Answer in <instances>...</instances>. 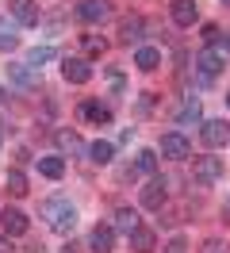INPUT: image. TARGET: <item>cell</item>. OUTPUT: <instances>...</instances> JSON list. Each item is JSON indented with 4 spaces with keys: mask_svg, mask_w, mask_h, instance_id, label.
<instances>
[{
    "mask_svg": "<svg viewBox=\"0 0 230 253\" xmlns=\"http://www.w3.org/2000/svg\"><path fill=\"white\" fill-rule=\"evenodd\" d=\"M135 173L157 176V150H138V158H135Z\"/></svg>",
    "mask_w": 230,
    "mask_h": 253,
    "instance_id": "obj_22",
    "label": "cell"
},
{
    "mask_svg": "<svg viewBox=\"0 0 230 253\" xmlns=\"http://www.w3.org/2000/svg\"><path fill=\"white\" fill-rule=\"evenodd\" d=\"M215 46H219V50H223V54H227V58H230V31H223V39H219Z\"/></svg>",
    "mask_w": 230,
    "mask_h": 253,
    "instance_id": "obj_31",
    "label": "cell"
},
{
    "mask_svg": "<svg viewBox=\"0 0 230 253\" xmlns=\"http://www.w3.org/2000/svg\"><path fill=\"white\" fill-rule=\"evenodd\" d=\"M135 65L142 69V73H153V69L161 65V50L157 46H138L135 50Z\"/></svg>",
    "mask_w": 230,
    "mask_h": 253,
    "instance_id": "obj_17",
    "label": "cell"
},
{
    "mask_svg": "<svg viewBox=\"0 0 230 253\" xmlns=\"http://www.w3.org/2000/svg\"><path fill=\"white\" fill-rule=\"evenodd\" d=\"M199 138H203V146H207V150H219V146H227L230 130H227V123H223V119H203V123H199Z\"/></svg>",
    "mask_w": 230,
    "mask_h": 253,
    "instance_id": "obj_5",
    "label": "cell"
},
{
    "mask_svg": "<svg viewBox=\"0 0 230 253\" xmlns=\"http://www.w3.org/2000/svg\"><path fill=\"white\" fill-rule=\"evenodd\" d=\"M8 12H12V19L23 23V27L39 23V4H35V0H8Z\"/></svg>",
    "mask_w": 230,
    "mask_h": 253,
    "instance_id": "obj_11",
    "label": "cell"
},
{
    "mask_svg": "<svg viewBox=\"0 0 230 253\" xmlns=\"http://www.w3.org/2000/svg\"><path fill=\"white\" fill-rule=\"evenodd\" d=\"M138 226H142V222H138V211H131V207H119V211H115V230H119V234H135Z\"/></svg>",
    "mask_w": 230,
    "mask_h": 253,
    "instance_id": "obj_19",
    "label": "cell"
},
{
    "mask_svg": "<svg viewBox=\"0 0 230 253\" xmlns=\"http://www.w3.org/2000/svg\"><path fill=\"white\" fill-rule=\"evenodd\" d=\"M196 69H199V77H203V81H215L223 69H227V54H223L219 46H203L196 54Z\"/></svg>",
    "mask_w": 230,
    "mask_h": 253,
    "instance_id": "obj_2",
    "label": "cell"
},
{
    "mask_svg": "<svg viewBox=\"0 0 230 253\" xmlns=\"http://www.w3.org/2000/svg\"><path fill=\"white\" fill-rule=\"evenodd\" d=\"M142 31H146V19H142V16H127L119 23V42H123V46H131V42L142 39Z\"/></svg>",
    "mask_w": 230,
    "mask_h": 253,
    "instance_id": "obj_15",
    "label": "cell"
},
{
    "mask_svg": "<svg viewBox=\"0 0 230 253\" xmlns=\"http://www.w3.org/2000/svg\"><path fill=\"white\" fill-rule=\"evenodd\" d=\"M4 188L12 192V196H27V176L19 173V169H12V173L4 176Z\"/></svg>",
    "mask_w": 230,
    "mask_h": 253,
    "instance_id": "obj_26",
    "label": "cell"
},
{
    "mask_svg": "<svg viewBox=\"0 0 230 253\" xmlns=\"http://www.w3.org/2000/svg\"><path fill=\"white\" fill-rule=\"evenodd\" d=\"M219 4H227V8H230V0H219Z\"/></svg>",
    "mask_w": 230,
    "mask_h": 253,
    "instance_id": "obj_34",
    "label": "cell"
},
{
    "mask_svg": "<svg viewBox=\"0 0 230 253\" xmlns=\"http://www.w3.org/2000/svg\"><path fill=\"white\" fill-rule=\"evenodd\" d=\"M203 253H230V246H227V242H219V238H211V242L203 246Z\"/></svg>",
    "mask_w": 230,
    "mask_h": 253,
    "instance_id": "obj_29",
    "label": "cell"
},
{
    "mask_svg": "<svg viewBox=\"0 0 230 253\" xmlns=\"http://www.w3.org/2000/svg\"><path fill=\"white\" fill-rule=\"evenodd\" d=\"M165 253H188V242H184V238H173L165 246Z\"/></svg>",
    "mask_w": 230,
    "mask_h": 253,
    "instance_id": "obj_30",
    "label": "cell"
},
{
    "mask_svg": "<svg viewBox=\"0 0 230 253\" xmlns=\"http://www.w3.org/2000/svg\"><path fill=\"white\" fill-rule=\"evenodd\" d=\"M153 246H157V238H153L150 226H138L135 234H131V250L135 253H153Z\"/></svg>",
    "mask_w": 230,
    "mask_h": 253,
    "instance_id": "obj_20",
    "label": "cell"
},
{
    "mask_svg": "<svg viewBox=\"0 0 230 253\" xmlns=\"http://www.w3.org/2000/svg\"><path fill=\"white\" fill-rule=\"evenodd\" d=\"M177 123L181 126H196V123H203V108H199V100H184L181 104V111H177Z\"/></svg>",
    "mask_w": 230,
    "mask_h": 253,
    "instance_id": "obj_16",
    "label": "cell"
},
{
    "mask_svg": "<svg viewBox=\"0 0 230 253\" xmlns=\"http://www.w3.org/2000/svg\"><path fill=\"white\" fill-rule=\"evenodd\" d=\"M8 81L15 88H39V69L27 62H15V65H8Z\"/></svg>",
    "mask_w": 230,
    "mask_h": 253,
    "instance_id": "obj_9",
    "label": "cell"
},
{
    "mask_svg": "<svg viewBox=\"0 0 230 253\" xmlns=\"http://www.w3.org/2000/svg\"><path fill=\"white\" fill-rule=\"evenodd\" d=\"M169 12H173V23H177V27H192V23L199 19L196 0H173V4H169Z\"/></svg>",
    "mask_w": 230,
    "mask_h": 253,
    "instance_id": "obj_10",
    "label": "cell"
},
{
    "mask_svg": "<svg viewBox=\"0 0 230 253\" xmlns=\"http://www.w3.org/2000/svg\"><path fill=\"white\" fill-rule=\"evenodd\" d=\"M111 154H115V146H111V142H92L89 146V161H92V165H107Z\"/></svg>",
    "mask_w": 230,
    "mask_h": 253,
    "instance_id": "obj_25",
    "label": "cell"
},
{
    "mask_svg": "<svg viewBox=\"0 0 230 253\" xmlns=\"http://www.w3.org/2000/svg\"><path fill=\"white\" fill-rule=\"evenodd\" d=\"M77 115H81V119H89V123H96V126H107V123H111V108H107V104H96V100H85V104L77 108Z\"/></svg>",
    "mask_w": 230,
    "mask_h": 253,
    "instance_id": "obj_13",
    "label": "cell"
},
{
    "mask_svg": "<svg viewBox=\"0 0 230 253\" xmlns=\"http://www.w3.org/2000/svg\"><path fill=\"white\" fill-rule=\"evenodd\" d=\"M192 176H196L199 184H215V180H223V158H196L192 161Z\"/></svg>",
    "mask_w": 230,
    "mask_h": 253,
    "instance_id": "obj_4",
    "label": "cell"
},
{
    "mask_svg": "<svg viewBox=\"0 0 230 253\" xmlns=\"http://www.w3.org/2000/svg\"><path fill=\"white\" fill-rule=\"evenodd\" d=\"M0 222H4V234H8V238H19V234H27V215H23L19 207H8V211L0 215Z\"/></svg>",
    "mask_w": 230,
    "mask_h": 253,
    "instance_id": "obj_14",
    "label": "cell"
},
{
    "mask_svg": "<svg viewBox=\"0 0 230 253\" xmlns=\"http://www.w3.org/2000/svg\"><path fill=\"white\" fill-rule=\"evenodd\" d=\"M61 77L69 84H89L92 81V65L85 58H61Z\"/></svg>",
    "mask_w": 230,
    "mask_h": 253,
    "instance_id": "obj_7",
    "label": "cell"
},
{
    "mask_svg": "<svg viewBox=\"0 0 230 253\" xmlns=\"http://www.w3.org/2000/svg\"><path fill=\"white\" fill-rule=\"evenodd\" d=\"M39 173L50 176V180H61V173H65V158H39Z\"/></svg>",
    "mask_w": 230,
    "mask_h": 253,
    "instance_id": "obj_23",
    "label": "cell"
},
{
    "mask_svg": "<svg viewBox=\"0 0 230 253\" xmlns=\"http://www.w3.org/2000/svg\"><path fill=\"white\" fill-rule=\"evenodd\" d=\"M50 58H54V50H50V46H35V50L27 54V65H35V69H39V65L50 62Z\"/></svg>",
    "mask_w": 230,
    "mask_h": 253,
    "instance_id": "obj_27",
    "label": "cell"
},
{
    "mask_svg": "<svg viewBox=\"0 0 230 253\" xmlns=\"http://www.w3.org/2000/svg\"><path fill=\"white\" fill-rule=\"evenodd\" d=\"M219 39H223V31H219L215 23H207V27H203V42H207V46H215Z\"/></svg>",
    "mask_w": 230,
    "mask_h": 253,
    "instance_id": "obj_28",
    "label": "cell"
},
{
    "mask_svg": "<svg viewBox=\"0 0 230 253\" xmlns=\"http://www.w3.org/2000/svg\"><path fill=\"white\" fill-rule=\"evenodd\" d=\"M227 219H230V200H227Z\"/></svg>",
    "mask_w": 230,
    "mask_h": 253,
    "instance_id": "obj_33",
    "label": "cell"
},
{
    "mask_svg": "<svg viewBox=\"0 0 230 253\" xmlns=\"http://www.w3.org/2000/svg\"><path fill=\"white\" fill-rule=\"evenodd\" d=\"M0 142H4V130H0Z\"/></svg>",
    "mask_w": 230,
    "mask_h": 253,
    "instance_id": "obj_35",
    "label": "cell"
},
{
    "mask_svg": "<svg viewBox=\"0 0 230 253\" xmlns=\"http://www.w3.org/2000/svg\"><path fill=\"white\" fill-rule=\"evenodd\" d=\"M111 16V0H81L77 4V19L81 23H104Z\"/></svg>",
    "mask_w": 230,
    "mask_h": 253,
    "instance_id": "obj_6",
    "label": "cell"
},
{
    "mask_svg": "<svg viewBox=\"0 0 230 253\" xmlns=\"http://www.w3.org/2000/svg\"><path fill=\"white\" fill-rule=\"evenodd\" d=\"M54 138H58V146L65 150V154H89V146L81 142V134H77V130H58Z\"/></svg>",
    "mask_w": 230,
    "mask_h": 253,
    "instance_id": "obj_21",
    "label": "cell"
},
{
    "mask_svg": "<svg viewBox=\"0 0 230 253\" xmlns=\"http://www.w3.org/2000/svg\"><path fill=\"white\" fill-rule=\"evenodd\" d=\"M81 50H85L89 58H104V54H107V42L100 39V35H81Z\"/></svg>",
    "mask_w": 230,
    "mask_h": 253,
    "instance_id": "obj_24",
    "label": "cell"
},
{
    "mask_svg": "<svg viewBox=\"0 0 230 253\" xmlns=\"http://www.w3.org/2000/svg\"><path fill=\"white\" fill-rule=\"evenodd\" d=\"M169 180H161V176H153L150 184L142 188V207L146 211H161L165 207V200H169V188H165Z\"/></svg>",
    "mask_w": 230,
    "mask_h": 253,
    "instance_id": "obj_8",
    "label": "cell"
},
{
    "mask_svg": "<svg viewBox=\"0 0 230 253\" xmlns=\"http://www.w3.org/2000/svg\"><path fill=\"white\" fill-rule=\"evenodd\" d=\"M0 104H4V92H0Z\"/></svg>",
    "mask_w": 230,
    "mask_h": 253,
    "instance_id": "obj_36",
    "label": "cell"
},
{
    "mask_svg": "<svg viewBox=\"0 0 230 253\" xmlns=\"http://www.w3.org/2000/svg\"><path fill=\"white\" fill-rule=\"evenodd\" d=\"M227 104H230V96H227Z\"/></svg>",
    "mask_w": 230,
    "mask_h": 253,
    "instance_id": "obj_37",
    "label": "cell"
},
{
    "mask_svg": "<svg viewBox=\"0 0 230 253\" xmlns=\"http://www.w3.org/2000/svg\"><path fill=\"white\" fill-rule=\"evenodd\" d=\"M15 46H19V23L0 16V50H15Z\"/></svg>",
    "mask_w": 230,
    "mask_h": 253,
    "instance_id": "obj_18",
    "label": "cell"
},
{
    "mask_svg": "<svg viewBox=\"0 0 230 253\" xmlns=\"http://www.w3.org/2000/svg\"><path fill=\"white\" fill-rule=\"evenodd\" d=\"M0 253H12V238H8V234L0 238Z\"/></svg>",
    "mask_w": 230,
    "mask_h": 253,
    "instance_id": "obj_32",
    "label": "cell"
},
{
    "mask_svg": "<svg viewBox=\"0 0 230 253\" xmlns=\"http://www.w3.org/2000/svg\"><path fill=\"white\" fill-rule=\"evenodd\" d=\"M161 158H169V161L192 158V146H188V138H184L181 130H169V134H161Z\"/></svg>",
    "mask_w": 230,
    "mask_h": 253,
    "instance_id": "obj_3",
    "label": "cell"
},
{
    "mask_svg": "<svg viewBox=\"0 0 230 253\" xmlns=\"http://www.w3.org/2000/svg\"><path fill=\"white\" fill-rule=\"evenodd\" d=\"M43 219L50 222V230H58V234H69L77 226V207L69 204V200H46L43 204Z\"/></svg>",
    "mask_w": 230,
    "mask_h": 253,
    "instance_id": "obj_1",
    "label": "cell"
},
{
    "mask_svg": "<svg viewBox=\"0 0 230 253\" xmlns=\"http://www.w3.org/2000/svg\"><path fill=\"white\" fill-rule=\"evenodd\" d=\"M89 250L92 253H111V250H115V226H92Z\"/></svg>",
    "mask_w": 230,
    "mask_h": 253,
    "instance_id": "obj_12",
    "label": "cell"
}]
</instances>
